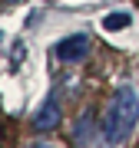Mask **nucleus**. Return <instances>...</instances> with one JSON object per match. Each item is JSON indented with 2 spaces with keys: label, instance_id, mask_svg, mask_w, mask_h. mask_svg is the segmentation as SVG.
<instances>
[{
  "label": "nucleus",
  "instance_id": "obj_1",
  "mask_svg": "<svg viewBox=\"0 0 139 148\" xmlns=\"http://www.w3.org/2000/svg\"><path fill=\"white\" fill-rule=\"evenodd\" d=\"M139 122V95L133 89H119L113 99L106 102L103 109V119H99V135L106 145H123L129 135H133Z\"/></svg>",
  "mask_w": 139,
  "mask_h": 148
},
{
  "label": "nucleus",
  "instance_id": "obj_2",
  "mask_svg": "<svg viewBox=\"0 0 139 148\" xmlns=\"http://www.w3.org/2000/svg\"><path fill=\"white\" fill-rule=\"evenodd\" d=\"M63 122V109H60L56 102V92L47 95V102L37 109V115H33V132H53V128Z\"/></svg>",
  "mask_w": 139,
  "mask_h": 148
},
{
  "label": "nucleus",
  "instance_id": "obj_3",
  "mask_svg": "<svg viewBox=\"0 0 139 148\" xmlns=\"http://www.w3.org/2000/svg\"><path fill=\"white\" fill-rule=\"evenodd\" d=\"M90 49H93V40L86 36V33H76V36H66L56 46V56L63 59V63H80V59L90 56Z\"/></svg>",
  "mask_w": 139,
  "mask_h": 148
},
{
  "label": "nucleus",
  "instance_id": "obj_4",
  "mask_svg": "<svg viewBox=\"0 0 139 148\" xmlns=\"http://www.w3.org/2000/svg\"><path fill=\"white\" fill-rule=\"evenodd\" d=\"M96 128H99L96 112H93V109L80 112V119H76V125H73V142L76 145H90L93 138H96Z\"/></svg>",
  "mask_w": 139,
  "mask_h": 148
},
{
  "label": "nucleus",
  "instance_id": "obj_5",
  "mask_svg": "<svg viewBox=\"0 0 139 148\" xmlns=\"http://www.w3.org/2000/svg\"><path fill=\"white\" fill-rule=\"evenodd\" d=\"M123 27H129V16H126V13H113V16H106V30H123Z\"/></svg>",
  "mask_w": 139,
  "mask_h": 148
}]
</instances>
